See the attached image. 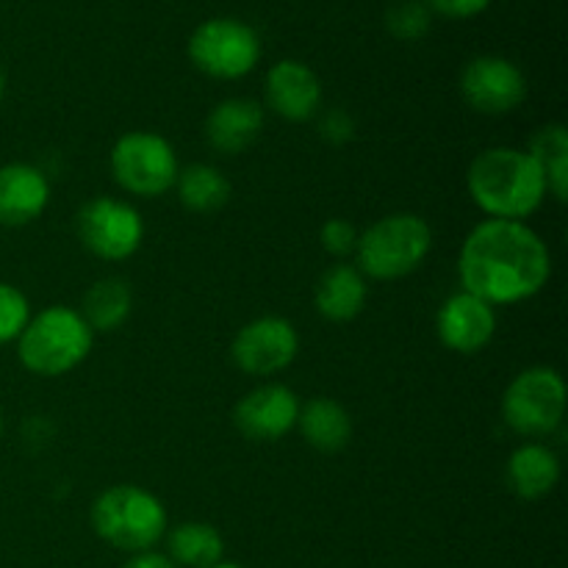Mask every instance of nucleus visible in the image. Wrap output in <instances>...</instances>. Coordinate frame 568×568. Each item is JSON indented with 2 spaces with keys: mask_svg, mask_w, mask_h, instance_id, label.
<instances>
[{
  "mask_svg": "<svg viewBox=\"0 0 568 568\" xmlns=\"http://www.w3.org/2000/svg\"><path fill=\"white\" fill-rule=\"evenodd\" d=\"M464 292L488 305H516L536 297L552 275L547 242L525 222L486 220L466 236L458 258Z\"/></svg>",
  "mask_w": 568,
  "mask_h": 568,
  "instance_id": "obj_1",
  "label": "nucleus"
},
{
  "mask_svg": "<svg viewBox=\"0 0 568 568\" xmlns=\"http://www.w3.org/2000/svg\"><path fill=\"white\" fill-rule=\"evenodd\" d=\"M471 200L491 220L521 222L541 209L547 181L536 161L516 148H488L471 161L466 175Z\"/></svg>",
  "mask_w": 568,
  "mask_h": 568,
  "instance_id": "obj_2",
  "label": "nucleus"
},
{
  "mask_svg": "<svg viewBox=\"0 0 568 568\" xmlns=\"http://www.w3.org/2000/svg\"><path fill=\"white\" fill-rule=\"evenodd\" d=\"M92 327L81 311L67 305H50L31 316L17 338V355L22 366L39 377H59L75 369L92 353Z\"/></svg>",
  "mask_w": 568,
  "mask_h": 568,
  "instance_id": "obj_3",
  "label": "nucleus"
},
{
  "mask_svg": "<svg viewBox=\"0 0 568 568\" xmlns=\"http://www.w3.org/2000/svg\"><path fill=\"white\" fill-rule=\"evenodd\" d=\"M92 527L122 552H150L166 532V510L155 494L139 486H111L92 505Z\"/></svg>",
  "mask_w": 568,
  "mask_h": 568,
  "instance_id": "obj_4",
  "label": "nucleus"
},
{
  "mask_svg": "<svg viewBox=\"0 0 568 568\" xmlns=\"http://www.w3.org/2000/svg\"><path fill=\"white\" fill-rule=\"evenodd\" d=\"M433 231L422 216L392 214L366 227L355 244L361 275L375 281H397L419 270L430 255Z\"/></svg>",
  "mask_w": 568,
  "mask_h": 568,
  "instance_id": "obj_5",
  "label": "nucleus"
},
{
  "mask_svg": "<svg viewBox=\"0 0 568 568\" xmlns=\"http://www.w3.org/2000/svg\"><path fill=\"white\" fill-rule=\"evenodd\" d=\"M189 59L205 75L236 81L258 64L261 39L247 22L233 20V17H214L194 28L189 37Z\"/></svg>",
  "mask_w": 568,
  "mask_h": 568,
  "instance_id": "obj_6",
  "label": "nucleus"
},
{
  "mask_svg": "<svg viewBox=\"0 0 568 568\" xmlns=\"http://www.w3.org/2000/svg\"><path fill=\"white\" fill-rule=\"evenodd\" d=\"M505 425L519 436H547L566 416V383L552 366L519 372L503 397Z\"/></svg>",
  "mask_w": 568,
  "mask_h": 568,
  "instance_id": "obj_7",
  "label": "nucleus"
},
{
  "mask_svg": "<svg viewBox=\"0 0 568 568\" xmlns=\"http://www.w3.org/2000/svg\"><path fill=\"white\" fill-rule=\"evenodd\" d=\"M111 172L125 192L136 197H161L178 181V159L164 136L131 131L111 148Z\"/></svg>",
  "mask_w": 568,
  "mask_h": 568,
  "instance_id": "obj_8",
  "label": "nucleus"
},
{
  "mask_svg": "<svg viewBox=\"0 0 568 568\" xmlns=\"http://www.w3.org/2000/svg\"><path fill=\"white\" fill-rule=\"evenodd\" d=\"M78 239L103 261H125L144 239V222L133 205L111 197H94L78 211Z\"/></svg>",
  "mask_w": 568,
  "mask_h": 568,
  "instance_id": "obj_9",
  "label": "nucleus"
},
{
  "mask_svg": "<svg viewBox=\"0 0 568 568\" xmlns=\"http://www.w3.org/2000/svg\"><path fill=\"white\" fill-rule=\"evenodd\" d=\"M300 336L294 325L281 316H261L247 322L231 344L233 364L253 377H270L283 372L297 358Z\"/></svg>",
  "mask_w": 568,
  "mask_h": 568,
  "instance_id": "obj_10",
  "label": "nucleus"
},
{
  "mask_svg": "<svg viewBox=\"0 0 568 568\" xmlns=\"http://www.w3.org/2000/svg\"><path fill=\"white\" fill-rule=\"evenodd\" d=\"M460 94L480 114H510L527 98L525 72L503 55H477L464 67Z\"/></svg>",
  "mask_w": 568,
  "mask_h": 568,
  "instance_id": "obj_11",
  "label": "nucleus"
},
{
  "mask_svg": "<svg viewBox=\"0 0 568 568\" xmlns=\"http://www.w3.org/2000/svg\"><path fill=\"white\" fill-rule=\"evenodd\" d=\"M300 399L281 383H266L244 394L233 408V425L250 442H277L297 427Z\"/></svg>",
  "mask_w": 568,
  "mask_h": 568,
  "instance_id": "obj_12",
  "label": "nucleus"
},
{
  "mask_svg": "<svg viewBox=\"0 0 568 568\" xmlns=\"http://www.w3.org/2000/svg\"><path fill=\"white\" fill-rule=\"evenodd\" d=\"M497 331V314L494 305L483 303L469 292H458L436 314V333L442 344L453 353L475 355L486 347Z\"/></svg>",
  "mask_w": 568,
  "mask_h": 568,
  "instance_id": "obj_13",
  "label": "nucleus"
},
{
  "mask_svg": "<svg viewBox=\"0 0 568 568\" xmlns=\"http://www.w3.org/2000/svg\"><path fill=\"white\" fill-rule=\"evenodd\" d=\"M266 103L283 120H311L322 103L320 78L303 61H277L266 75Z\"/></svg>",
  "mask_w": 568,
  "mask_h": 568,
  "instance_id": "obj_14",
  "label": "nucleus"
},
{
  "mask_svg": "<svg viewBox=\"0 0 568 568\" xmlns=\"http://www.w3.org/2000/svg\"><path fill=\"white\" fill-rule=\"evenodd\" d=\"M50 200V183L37 166L3 164L0 166V225L22 227L42 216Z\"/></svg>",
  "mask_w": 568,
  "mask_h": 568,
  "instance_id": "obj_15",
  "label": "nucleus"
},
{
  "mask_svg": "<svg viewBox=\"0 0 568 568\" xmlns=\"http://www.w3.org/2000/svg\"><path fill=\"white\" fill-rule=\"evenodd\" d=\"M264 128V109L255 100L231 98L211 109L205 139L222 155H239L253 148Z\"/></svg>",
  "mask_w": 568,
  "mask_h": 568,
  "instance_id": "obj_16",
  "label": "nucleus"
},
{
  "mask_svg": "<svg viewBox=\"0 0 568 568\" xmlns=\"http://www.w3.org/2000/svg\"><path fill=\"white\" fill-rule=\"evenodd\" d=\"M366 294H369V288H366V281L358 272V266L336 264L316 283L314 303L325 320L349 322L364 311Z\"/></svg>",
  "mask_w": 568,
  "mask_h": 568,
  "instance_id": "obj_17",
  "label": "nucleus"
},
{
  "mask_svg": "<svg viewBox=\"0 0 568 568\" xmlns=\"http://www.w3.org/2000/svg\"><path fill=\"white\" fill-rule=\"evenodd\" d=\"M560 480V460L544 444H521L508 460V486L521 499H541Z\"/></svg>",
  "mask_w": 568,
  "mask_h": 568,
  "instance_id": "obj_18",
  "label": "nucleus"
},
{
  "mask_svg": "<svg viewBox=\"0 0 568 568\" xmlns=\"http://www.w3.org/2000/svg\"><path fill=\"white\" fill-rule=\"evenodd\" d=\"M297 425L305 442L320 453H338L347 447L349 436H353V419H349L347 408L331 397H316L300 405Z\"/></svg>",
  "mask_w": 568,
  "mask_h": 568,
  "instance_id": "obj_19",
  "label": "nucleus"
},
{
  "mask_svg": "<svg viewBox=\"0 0 568 568\" xmlns=\"http://www.w3.org/2000/svg\"><path fill=\"white\" fill-rule=\"evenodd\" d=\"M170 547V560L186 568H211L222 564L225 555V541H222L220 530L205 521H186L178 525L166 538Z\"/></svg>",
  "mask_w": 568,
  "mask_h": 568,
  "instance_id": "obj_20",
  "label": "nucleus"
},
{
  "mask_svg": "<svg viewBox=\"0 0 568 568\" xmlns=\"http://www.w3.org/2000/svg\"><path fill=\"white\" fill-rule=\"evenodd\" d=\"M538 170L544 172L547 192L558 203H566L568 197V131L564 125H544L532 133L530 150H527Z\"/></svg>",
  "mask_w": 568,
  "mask_h": 568,
  "instance_id": "obj_21",
  "label": "nucleus"
},
{
  "mask_svg": "<svg viewBox=\"0 0 568 568\" xmlns=\"http://www.w3.org/2000/svg\"><path fill=\"white\" fill-rule=\"evenodd\" d=\"M131 288H128L125 281L120 277H105V281H98L83 297V322L92 327V333H111L128 320L131 314Z\"/></svg>",
  "mask_w": 568,
  "mask_h": 568,
  "instance_id": "obj_22",
  "label": "nucleus"
},
{
  "mask_svg": "<svg viewBox=\"0 0 568 568\" xmlns=\"http://www.w3.org/2000/svg\"><path fill=\"white\" fill-rule=\"evenodd\" d=\"M178 197L183 209L194 214H211L220 211L231 197V183L220 170L209 164H192L186 170H178Z\"/></svg>",
  "mask_w": 568,
  "mask_h": 568,
  "instance_id": "obj_23",
  "label": "nucleus"
},
{
  "mask_svg": "<svg viewBox=\"0 0 568 568\" xmlns=\"http://www.w3.org/2000/svg\"><path fill=\"white\" fill-rule=\"evenodd\" d=\"M28 320H31V305L26 294L11 283H0V344L17 342Z\"/></svg>",
  "mask_w": 568,
  "mask_h": 568,
  "instance_id": "obj_24",
  "label": "nucleus"
},
{
  "mask_svg": "<svg viewBox=\"0 0 568 568\" xmlns=\"http://www.w3.org/2000/svg\"><path fill=\"white\" fill-rule=\"evenodd\" d=\"M386 26L397 39H422L430 28V11L425 3L408 0V3H399L388 11Z\"/></svg>",
  "mask_w": 568,
  "mask_h": 568,
  "instance_id": "obj_25",
  "label": "nucleus"
},
{
  "mask_svg": "<svg viewBox=\"0 0 568 568\" xmlns=\"http://www.w3.org/2000/svg\"><path fill=\"white\" fill-rule=\"evenodd\" d=\"M358 244V233L349 225L347 220H331L322 227V247L333 255H347L353 253Z\"/></svg>",
  "mask_w": 568,
  "mask_h": 568,
  "instance_id": "obj_26",
  "label": "nucleus"
},
{
  "mask_svg": "<svg viewBox=\"0 0 568 568\" xmlns=\"http://www.w3.org/2000/svg\"><path fill=\"white\" fill-rule=\"evenodd\" d=\"M430 6L449 20H469V17L486 11L491 0H430Z\"/></svg>",
  "mask_w": 568,
  "mask_h": 568,
  "instance_id": "obj_27",
  "label": "nucleus"
},
{
  "mask_svg": "<svg viewBox=\"0 0 568 568\" xmlns=\"http://www.w3.org/2000/svg\"><path fill=\"white\" fill-rule=\"evenodd\" d=\"M122 568H175L166 555H159V552H139L133 555L131 560H128Z\"/></svg>",
  "mask_w": 568,
  "mask_h": 568,
  "instance_id": "obj_28",
  "label": "nucleus"
},
{
  "mask_svg": "<svg viewBox=\"0 0 568 568\" xmlns=\"http://www.w3.org/2000/svg\"><path fill=\"white\" fill-rule=\"evenodd\" d=\"M3 92H6V75L3 70H0V103H3Z\"/></svg>",
  "mask_w": 568,
  "mask_h": 568,
  "instance_id": "obj_29",
  "label": "nucleus"
},
{
  "mask_svg": "<svg viewBox=\"0 0 568 568\" xmlns=\"http://www.w3.org/2000/svg\"><path fill=\"white\" fill-rule=\"evenodd\" d=\"M211 568H244V566H236V564H216V566H211Z\"/></svg>",
  "mask_w": 568,
  "mask_h": 568,
  "instance_id": "obj_30",
  "label": "nucleus"
},
{
  "mask_svg": "<svg viewBox=\"0 0 568 568\" xmlns=\"http://www.w3.org/2000/svg\"><path fill=\"white\" fill-rule=\"evenodd\" d=\"M0 438H3V419H0Z\"/></svg>",
  "mask_w": 568,
  "mask_h": 568,
  "instance_id": "obj_31",
  "label": "nucleus"
}]
</instances>
